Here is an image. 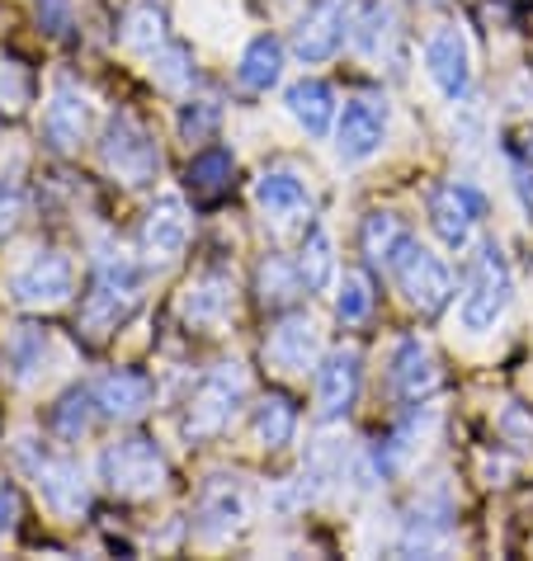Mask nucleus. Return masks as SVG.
<instances>
[{"label":"nucleus","instance_id":"cd10ccee","mask_svg":"<svg viewBox=\"0 0 533 561\" xmlns=\"http://www.w3.org/2000/svg\"><path fill=\"white\" fill-rule=\"evenodd\" d=\"M250 434H256L260 448H284V444H293V434H297L293 401L288 397H264L260 407H256V415H250Z\"/></svg>","mask_w":533,"mask_h":561},{"label":"nucleus","instance_id":"f257e3e1","mask_svg":"<svg viewBox=\"0 0 533 561\" xmlns=\"http://www.w3.org/2000/svg\"><path fill=\"white\" fill-rule=\"evenodd\" d=\"M143 264H133L128 255H100L95 274H90V293L81 302V335L90 345H100L118 331L123 321L143 307Z\"/></svg>","mask_w":533,"mask_h":561},{"label":"nucleus","instance_id":"72a5a7b5","mask_svg":"<svg viewBox=\"0 0 533 561\" xmlns=\"http://www.w3.org/2000/svg\"><path fill=\"white\" fill-rule=\"evenodd\" d=\"M156 57V67H151V76L161 85H170V90H180V85H190L194 81V67H190V53L184 48H170V53H151Z\"/></svg>","mask_w":533,"mask_h":561},{"label":"nucleus","instance_id":"bb28decb","mask_svg":"<svg viewBox=\"0 0 533 561\" xmlns=\"http://www.w3.org/2000/svg\"><path fill=\"white\" fill-rule=\"evenodd\" d=\"M411 237V231L401 227V217L397 213H368L364 217V227H359V245H364V260L373 264V270H387L392 255H397V245Z\"/></svg>","mask_w":533,"mask_h":561},{"label":"nucleus","instance_id":"473e14b6","mask_svg":"<svg viewBox=\"0 0 533 561\" xmlns=\"http://www.w3.org/2000/svg\"><path fill=\"white\" fill-rule=\"evenodd\" d=\"M43 354H48V340H43V331H20L14 335V345H10V364L20 378H34L38 364H43Z\"/></svg>","mask_w":533,"mask_h":561},{"label":"nucleus","instance_id":"7ed1b4c3","mask_svg":"<svg viewBox=\"0 0 533 561\" xmlns=\"http://www.w3.org/2000/svg\"><path fill=\"white\" fill-rule=\"evenodd\" d=\"M100 481L114 495H128V501H147V495L166 491L170 467L161 458V448L143 434H128V439L109 444L100 454Z\"/></svg>","mask_w":533,"mask_h":561},{"label":"nucleus","instance_id":"4be33fe9","mask_svg":"<svg viewBox=\"0 0 533 561\" xmlns=\"http://www.w3.org/2000/svg\"><path fill=\"white\" fill-rule=\"evenodd\" d=\"M170 43V14L166 0H133L123 14V48L133 53H161Z\"/></svg>","mask_w":533,"mask_h":561},{"label":"nucleus","instance_id":"aec40b11","mask_svg":"<svg viewBox=\"0 0 533 561\" xmlns=\"http://www.w3.org/2000/svg\"><path fill=\"white\" fill-rule=\"evenodd\" d=\"M90 392H95L100 415H109V420H137L151 407V378L147 373H133V368L104 373Z\"/></svg>","mask_w":533,"mask_h":561},{"label":"nucleus","instance_id":"4468645a","mask_svg":"<svg viewBox=\"0 0 533 561\" xmlns=\"http://www.w3.org/2000/svg\"><path fill=\"white\" fill-rule=\"evenodd\" d=\"M90 118H95V108H90L86 90H76L71 81H57L48 108H43V137H48L53 151H76L90 133Z\"/></svg>","mask_w":533,"mask_h":561},{"label":"nucleus","instance_id":"412c9836","mask_svg":"<svg viewBox=\"0 0 533 561\" xmlns=\"http://www.w3.org/2000/svg\"><path fill=\"white\" fill-rule=\"evenodd\" d=\"M284 104H288L293 123H297V128H303L307 137H326V133L336 128V118H340V108H336V90L326 85V81H317V76H307V81L288 85Z\"/></svg>","mask_w":533,"mask_h":561},{"label":"nucleus","instance_id":"39448f33","mask_svg":"<svg viewBox=\"0 0 533 561\" xmlns=\"http://www.w3.org/2000/svg\"><path fill=\"white\" fill-rule=\"evenodd\" d=\"M100 161H104L109 175L123 180L128 190H143V184H151L161 175V147H156V137L133 114H114L104 123Z\"/></svg>","mask_w":533,"mask_h":561},{"label":"nucleus","instance_id":"b1692460","mask_svg":"<svg viewBox=\"0 0 533 561\" xmlns=\"http://www.w3.org/2000/svg\"><path fill=\"white\" fill-rule=\"evenodd\" d=\"M231 298H237V288H231L227 274H203L184 293V317L194 325H223L231 311Z\"/></svg>","mask_w":533,"mask_h":561},{"label":"nucleus","instance_id":"c9c22d12","mask_svg":"<svg viewBox=\"0 0 533 561\" xmlns=\"http://www.w3.org/2000/svg\"><path fill=\"white\" fill-rule=\"evenodd\" d=\"M38 20L53 28V34H71V5L67 0H38Z\"/></svg>","mask_w":533,"mask_h":561},{"label":"nucleus","instance_id":"6e6552de","mask_svg":"<svg viewBox=\"0 0 533 561\" xmlns=\"http://www.w3.org/2000/svg\"><path fill=\"white\" fill-rule=\"evenodd\" d=\"M430 227H434V237L449 245V251H467L473 245V231L477 222L486 217V198L473 190V184H463V180H444V184H434L430 190Z\"/></svg>","mask_w":533,"mask_h":561},{"label":"nucleus","instance_id":"c756f323","mask_svg":"<svg viewBox=\"0 0 533 561\" xmlns=\"http://www.w3.org/2000/svg\"><path fill=\"white\" fill-rule=\"evenodd\" d=\"M392 38H397V14H392V5H373L364 20L354 24V43H359V53L378 61L387 48H392Z\"/></svg>","mask_w":533,"mask_h":561},{"label":"nucleus","instance_id":"393cba45","mask_svg":"<svg viewBox=\"0 0 533 561\" xmlns=\"http://www.w3.org/2000/svg\"><path fill=\"white\" fill-rule=\"evenodd\" d=\"M231 175H237V156L227 147H208L190 161V194L203 198V204H217L231 190Z\"/></svg>","mask_w":533,"mask_h":561},{"label":"nucleus","instance_id":"2eb2a0df","mask_svg":"<svg viewBox=\"0 0 533 561\" xmlns=\"http://www.w3.org/2000/svg\"><path fill=\"white\" fill-rule=\"evenodd\" d=\"M392 392L406 407H420L434 387H439V364H434V350L426 345L420 335H406L397 350H392Z\"/></svg>","mask_w":533,"mask_h":561},{"label":"nucleus","instance_id":"c85d7f7f","mask_svg":"<svg viewBox=\"0 0 533 561\" xmlns=\"http://www.w3.org/2000/svg\"><path fill=\"white\" fill-rule=\"evenodd\" d=\"M100 415L95 407V392H86V387H76V392H67L57 401V411H53V430L61 434V439H81V434L90 430V420Z\"/></svg>","mask_w":533,"mask_h":561},{"label":"nucleus","instance_id":"a211bd4d","mask_svg":"<svg viewBox=\"0 0 533 561\" xmlns=\"http://www.w3.org/2000/svg\"><path fill=\"white\" fill-rule=\"evenodd\" d=\"M256 204L264 217H274L279 227H288L297 217L311 213V190L297 170H264L256 180Z\"/></svg>","mask_w":533,"mask_h":561},{"label":"nucleus","instance_id":"20e7f679","mask_svg":"<svg viewBox=\"0 0 533 561\" xmlns=\"http://www.w3.org/2000/svg\"><path fill=\"white\" fill-rule=\"evenodd\" d=\"M392 278H397V288H401V298L411 302L420 317H439L449 302H453V274H449V264L439 260L430 245H420L416 237H406L397 245V255H392Z\"/></svg>","mask_w":533,"mask_h":561},{"label":"nucleus","instance_id":"0eeeda50","mask_svg":"<svg viewBox=\"0 0 533 561\" xmlns=\"http://www.w3.org/2000/svg\"><path fill=\"white\" fill-rule=\"evenodd\" d=\"M20 462L29 467V477H34L43 505H48L53 514H61V519H76V514H86L90 486H86V472L71 458L48 454V448L34 444V439H20Z\"/></svg>","mask_w":533,"mask_h":561},{"label":"nucleus","instance_id":"9b49d317","mask_svg":"<svg viewBox=\"0 0 533 561\" xmlns=\"http://www.w3.org/2000/svg\"><path fill=\"white\" fill-rule=\"evenodd\" d=\"M387 142V100L378 95H354L336 118V161L340 165H364Z\"/></svg>","mask_w":533,"mask_h":561},{"label":"nucleus","instance_id":"6ab92c4d","mask_svg":"<svg viewBox=\"0 0 533 561\" xmlns=\"http://www.w3.org/2000/svg\"><path fill=\"white\" fill-rule=\"evenodd\" d=\"M317 350H321V340H317V325H311L307 317H284L274 325V335L264 340V354H270V364L279 373L317 368Z\"/></svg>","mask_w":533,"mask_h":561},{"label":"nucleus","instance_id":"5701e85b","mask_svg":"<svg viewBox=\"0 0 533 561\" xmlns=\"http://www.w3.org/2000/svg\"><path fill=\"white\" fill-rule=\"evenodd\" d=\"M279 76H284V43L274 34L250 38L241 61H237V81L250 90V95H264V90L279 85Z\"/></svg>","mask_w":533,"mask_h":561},{"label":"nucleus","instance_id":"423d86ee","mask_svg":"<svg viewBox=\"0 0 533 561\" xmlns=\"http://www.w3.org/2000/svg\"><path fill=\"white\" fill-rule=\"evenodd\" d=\"M510 298H514V278H510L506 251H500L496 241H486V245H481V255H477V264H473V278H467L463 307H458L463 331L486 335L500 317H506Z\"/></svg>","mask_w":533,"mask_h":561},{"label":"nucleus","instance_id":"2f4dec72","mask_svg":"<svg viewBox=\"0 0 533 561\" xmlns=\"http://www.w3.org/2000/svg\"><path fill=\"white\" fill-rule=\"evenodd\" d=\"M368 311H373V284L364 274H344L336 278V317L344 325H359V321H368Z\"/></svg>","mask_w":533,"mask_h":561},{"label":"nucleus","instance_id":"a878e982","mask_svg":"<svg viewBox=\"0 0 533 561\" xmlns=\"http://www.w3.org/2000/svg\"><path fill=\"white\" fill-rule=\"evenodd\" d=\"M297 274H303V288L307 293H326L336 284V241L326 227H311L303 237V251H297Z\"/></svg>","mask_w":533,"mask_h":561},{"label":"nucleus","instance_id":"f8f14e48","mask_svg":"<svg viewBox=\"0 0 533 561\" xmlns=\"http://www.w3.org/2000/svg\"><path fill=\"white\" fill-rule=\"evenodd\" d=\"M426 71L444 100H467V90H473V38L463 24H439L426 38Z\"/></svg>","mask_w":533,"mask_h":561},{"label":"nucleus","instance_id":"1a4fd4ad","mask_svg":"<svg viewBox=\"0 0 533 561\" xmlns=\"http://www.w3.org/2000/svg\"><path fill=\"white\" fill-rule=\"evenodd\" d=\"M350 34H354V0H317L293 28V53L297 61L317 67V61H331Z\"/></svg>","mask_w":533,"mask_h":561},{"label":"nucleus","instance_id":"f03ea898","mask_svg":"<svg viewBox=\"0 0 533 561\" xmlns=\"http://www.w3.org/2000/svg\"><path fill=\"white\" fill-rule=\"evenodd\" d=\"M246 401V368L231 358V364H217L208 378L199 382V392L190 397V407H184V420H180V434L190 444H203L213 439V434H223L231 425V415L241 411Z\"/></svg>","mask_w":533,"mask_h":561},{"label":"nucleus","instance_id":"f3484780","mask_svg":"<svg viewBox=\"0 0 533 561\" xmlns=\"http://www.w3.org/2000/svg\"><path fill=\"white\" fill-rule=\"evenodd\" d=\"M246 519H250L246 491L237 486V481L217 477L213 486L203 491L199 514H194V528H199V538H203V542H223V538H231V534H241Z\"/></svg>","mask_w":533,"mask_h":561},{"label":"nucleus","instance_id":"7c9ffc66","mask_svg":"<svg viewBox=\"0 0 533 561\" xmlns=\"http://www.w3.org/2000/svg\"><path fill=\"white\" fill-rule=\"evenodd\" d=\"M297 288H303V274H297V264H284L279 255H270V260L260 264V302H264V307L293 302Z\"/></svg>","mask_w":533,"mask_h":561},{"label":"nucleus","instance_id":"ddd939ff","mask_svg":"<svg viewBox=\"0 0 533 561\" xmlns=\"http://www.w3.org/2000/svg\"><path fill=\"white\" fill-rule=\"evenodd\" d=\"M184 245H190V208L180 194H161L143 217V255L151 270H166L184 255Z\"/></svg>","mask_w":533,"mask_h":561},{"label":"nucleus","instance_id":"4c0bfd02","mask_svg":"<svg viewBox=\"0 0 533 561\" xmlns=\"http://www.w3.org/2000/svg\"><path fill=\"white\" fill-rule=\"evenodd\" d=\"M14 217H20V194H14V190H0V241L10 237Z\"/></svg>","mask_w":533,"mask_h":561},{"label":"nucleus","instance_id":"dca6fc26","mask_svg":"<svg viewBox=\"0 0 533 561\" xmlns=\"http://www.w3.org/2000/svg\"><path fill=\"white\" fill-rule=\"evenodd\" d=\"M359 387H364V358L359 350H331L317 368V407L326 420H340L354 407Z\"/></svg>","mask_w":533,"mask_h":561},{"label":"nucleus","instance_id":"f704fd0d","mask_svg":"<svg viewBox=\"0 0 533 561\" xmlns=\"http://www.w3.org/2000/svg\"><path fill=\"white\" fill-rule=\"evenodd\" d=\"M213 123H217V104L199 100V104H184V114H180V133L190 137V142H203V137L213 133Z\"/></svg>","mask_w":533,"mask_h":561},{"label":"nucleus","instance_id":"9d476101","mask_svg":"<svg viewBox=\"0 0 533 561\" xmlns=\"http://www.w3.org/2000/svg\"><path fill=\"white\" fill-rule=\"evenodd\" d=\"M71 288H76V270L61 251H34L5 284V293L20 307H61L71 298Z\"/></svg>","mask_w":533,"mask_h":561},{"label":"nucleus","instance_id":"e433bc0d","mask_svg":"<svg viewBox=\"0 0 533 561\" xmlns=\"http://www.w3.org/2000/svg\"><path fill=\"white\" fill-rule=\"evenodd\" d=\"M14 519H20V501H14V486H10V481H0V534H5V528H14Z\"/></svg>","mask_w":533,"mask_h":561}]
</instances>
